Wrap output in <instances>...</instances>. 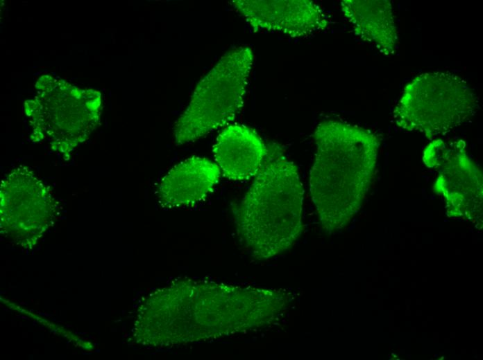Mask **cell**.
<instances>
[{
    "label": "cell",
    "instance_id": "5b68a950",
    "mask_svg": "<svg viewBox=\"0 0 483 360\" xmlns=\"http://www.w3.org/2000/svg\"><path fill=\"white\" fill-rule=\"evenodd\" d=\"M424 164L438 171L433 191L441 195L452 213L471 215L482 204V175L468 158L464 141L436 139L423 151Z\"/></svg>",
    "mask_w": 483,
    "mask_h": 360
},
{
    "label": "cell",
    "instance_id": "7a4b0ae2",
    "mask_svg": "<svg viewBox=\"0 0 483 360\" xmlns=\"http://www.w3.org/2000/svg\"><path fill=\"white\" fill-rule=\"evenodd\" d=\"M276 143L237 213L240 235L252 253L269 259L291 248L303 231L304 190L296 165Z\"/></svg>",
    "mask_w": 483,
    "mask_h": 360
},
{
    "label": "cell",
    "instance_id": "3957f363",
    "mask_svg": "<svg viewBox=\"0 0 483 360\" xmlns=\"http://www.w3.org/2000/svg\"><path fill=\"white\" fill-rule=\"evenodd\" d=\"M253 64L251 48L240 46L223 55L198 83L173 128L174 141H194L231 122L243 106Z\"/></svg>",
    "mask_w": 483,
    "mask_h": 360
},
{
    "label": "cell",
    "instance_id": "277c9868",
    "mask_svg": "<svg viewBox=\"0 0 483 360\" xmlns=\"http://www.w3.org/2000/svg\"><path fill=\"white\" fill-rule=\"evenodd\" d=\"M477 106L476 94L463 78L449 72L425 73L405 86L393 118L398 127L432 139L469 120Z\"/></svg>",
    "mask_w": 483,
    "mask_h": 360
},
{
    "label": "cell",
    "instance_id": "52a82bcc",
    "mask_svg": "<svg viewBox=\"0 0 483 360\" xmlns=\"http://www.w3.org/2000/svg\"><path fill=\"white\" fill-rule=\"evenodd\" d=\"M267 146L253 129L230 125L218 136L213 153L224 177L244 181L256 176L266 155Z\"/></svg>",
    "mask_w": 483,
    "mask_h": 360
},
{
    "label": "cell",
    "instance_id": "9c48e42d",
    "mask_svg": "<svg viewBox=\"0 0 483 360\" xmlns=\"http://www.w3.org/2000/svg\"><path fill=\"white\" fill-rule=\"evenodd\" d=\"M341 10L355 34L382 54L395 53L398 33L389 0H344Z\"/></svg>",
    "mask_w": 483,
    "mask_h": 360
},
{
    "label": "cell",
    "instance_id": "ba28073f",
    "mask_svg": "<svg viewBox=\"0 0 483 360\" xmlns=\"http://www.w3.org/2000/svg\"><path fill=\"white\" fill-rule=\"evenodd\" d=\"M220 174L219 168L211 161L189 158L162 178L158 190L160 200L169 207L196 203L213 190Z\"/></svg>",
    "mask_w": 483,
    "mask_h": 360
},
{
    "label": "cell",
    "instance_id": "6da1fadb",
    "mask_svg": "<svg viewBox=\"0 0 483 360\" xmlns=\"http://www.w3.org/2000/svg\"><path fill=\"white\" fill-rule=\"evenodd\" d=\"M316 152L310 191L322 228L328 233L348 224L371 184L380 141L371 131L325 120L314 133Z\"/></svg>",
    "mask_w": 483,
    "mask_h": 360
},
{
    "label": "cell",
    "instance_id": "8992f818",
    "mask_svg": "<svg viewBox=\"0 0 483 360\" xmlns=\"http://www.w3.org/2000/svg\"><path fill=\"white\" fill-rule=\"evenodd\" d=\"M231 4L255 31L282 33L292 37L325 29L328 18L308 0H234Z\"/></svg>",
    "mask_w": 483,
    "mask_h": 360
}]
</instances>
